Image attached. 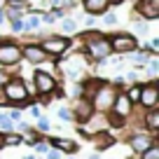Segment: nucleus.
Wrapping results in <instances>:
<instances>
[{
    "mask_svg": "<svg viewBox=\"0 0 159 159\" xmlns=\"http://www.w3.org/2000/svg\"><path fill=\"white\" fill-rule=\"evenodd\" d=\"M145 126H148L150 134H157L159 131V110L157 108H152V110L145 112Z\"/></svg>",
    "mask_w": 159,
    "mask_h": 159,
    "instance_id": "18",
    "label": "nucleus"
},
{
    "mask_svg": "<svg viewBox=\"0 0 159 159\" xmlns=\"http://www.w3.org/2000/svg\"><path fill=\"white\" fill-rule=\"evenodd\" d=\"M124 94H126V98L136 105V103H138V98H140V84H134L129 91H124Z\"/></svg>",
    "mask_w": 159,
    "mask_h": 159,
    "instance_id": "25",
    "label": "nucleus"
},
{
    "mask_svg": "<svg viewBox=\"0 0 159 159\" xmlns=\"http://www.w3.org/2000/svg\"><path fill=\"white\" fill-rule=\"evenodd\" d=\"M10 24H12V30H14V33H21V30H24V21H21V16H19V19H10Z\"/></svg>",
    "mask_w": 159,
    "mask_h": 159,
    "instance_id": "31",
    "label": "nucleus"
},
{
    "mask_svg": "<svg viewBox=\"0 0 159 159\" xmlns=\"http://www.w3.org/2000/svg\"><path fill=\"white\" fill-rule=\"evenodd\" d=\"M110 2V7H117V5H122V0H108Z\"/></svg>",
    "mask_w": 159,
    "mask_h": 159,
    "instance_id": "39",
    "label": "nucleus"
},
{
    "mask_svg": "<svg viewBox=\"0 0 159 159\" xmlns=\"http://www.w3.org/2000/svg\"><path fill=\"white\" fill-rule=\"evenodd\" d=\"M2 91H5L7 96V103H26L28 101V87H26V82L21 77H10L5 82V87H2Z\"/></svg>",
    "mask_w": 159,
    "mask_h": 159,
    "instance_id": "4",
    "label": "nucleus"
},
{
    "mask_svg": "<svg viewBox=\"0 0 159 159\" xmlns=\"http://www.w3.org/2000/svg\"><path fill=\"white\" fill-rule=\"evenodd\" d=\"M24 59L16 42H0V66H16Z\"/></svg>",
    "mask_w": 159,
    "mask_h": 159,
    "instance_id": "9",
    "label": "nucleus"
},
{
    "mask_svg": "<svg viewBox=\"0 0 159 159\" xmlns=\"http://www.w3.org/2000/svg\"><path fill=\"white\" fill-rule=\"evenodd\" d=\"M33 145H35V150H38L40 154H47V152H49V145L42 143V140H40V143H33Z\"/></svg>",
    "mask_w": 159,
    "mask_h": 159,
    "instance_id": "32",
    "label": "nucleus"
},
{
    "mask_svg": "<svg viewBox=\"0 0 159 159\" xmlns=\"http://www.w3.org/2000/svg\"><path fill=\"white\" fill-rule=\"evenodd\" d=\"M61 68H63V73L68 75L70 80H75V82H82V80H84L87 59H84L82 54H73V56H68V59L61 63Z\"/></svg>",
    "mask_w": 159,
    "mask_h": 159,
    "instance_id": "6",
    "label": "nucleus"
},
{
    "mask_svg": "<svg viewBox=\"0 0 159 159\" xmlns=\"http://www.w3.org/2000/svg\"><path fill=\"white\" fill-rule=\"evenodd\" d=\"M108 42H110V49L115 54H122V56L138 49V38L131 35V33H115V35L108 38Z\"/></svg>",
    "mask_w": 159,
    "mask_h": 159,
    "instance_id": "5",
    "label": "nucleus"
},
{
    "mask_svg": "<svg viewBox=\"0 0 159 159\" xmlns=\"http://www.w3.org/2000/svg\"><path fill=\"white\" fill-rule=\"evenodd\" d=\"M0 129H2V131H10V134H12V129H14V122L7 117V112H0Z\"/></svg>",
    "mask_w": 159,
    "mask_h": 159,
    "instance_id": "24",
    "label": "nucleus"
},
{
    "mask_svg": "<svg viewBox=\"0 0 159 159\" xmlns=\"http://www.w3.org/2000/svg\"><path fill=\"white\" fill-rule=\"evenodd\" d=\"M0 148H5V136L0 134Z\"/></svg>",
    "mask_w": 159,
    "mask_h": 159,
    "instance_id": "41",
    "label": "nucleus"
},
{
    "mask_svg": "<svg viewBox=\"0 0 159 159\" xmlns=\"http://www.w3.org/2000/svg\"><path fill=\"white\" fill-rule=\"evenodd\" d=\"M10 80V75L5 73V70H0V87H5V82Z\"/></svg>",
    "mask_w": 159,
    "mask_h": 159,
    "instance_id": "36",
    "label": "nucleus"
},
{
    "mask_svg": "<svg viewBox=\"0 0 159 159\" xmlns=\"http://www.w3.org/2000/svg\"><path fill=\"white\" fill-rule=\"evenodd\" d=\"M110 112L117 115V117H122V119L131 117V112H134V103L126 98L124 91H117V96H115V103H112V108H110Z\"/></svg>",
    "mask_w": 159,
    "mask_h": 159,
    "instance_id": "11",
    "label": "nucleus"
},
{
    "mask_svg": "<svg viewBox=\"0 0 159 159\" xmlns=\"http://www.w3.org/2000/svg\"><path fill=\"white\" fill-rule=\"evenodd\" d=\"M21 56H24L28 63H33V66H42L49 56L42 52V47L40 45H26L24 49H21Z\"/></svg>",
    "mask_w": 159,
    "mask_h": 159,
    "instance_id": "13",
    "label": "nucleus"
},
{
    "mask_svg": "<svg viewBox=\"0 0 159 159\" xmlns=\"http://www.w3.org/2000/svg\"><path fill=\"white\" fill-rule=\"evenodd\" d=\"M59 119H63V122H73V110H70V108H59Z\"/></svg>",
    "mask_w": 159,
    "mask_h": 159,
    "instance_id": "28",
    "label": "nucleus"
},
{
    "mask_svg": "<svg viewBox=\"0 0 159 159\" xmlns=\"http://www.w3.org/2000/svg\"><path fill=\"white\" fill-rule=\"evenodd\" d=\"M30 115H33L35 119H38V117H42V115H40V105H30Z\"/></svg>",
    "mask_w": 159,
    "mask_h": 159,
    "instance_id": "35",
    "label": "nucleus"
},
{
    "mask_svg": "<svg viewBox=\"0 0 159 159\" xmlns=\"http://www.w3.org/2000/svg\"><path fill=\"white\" fill-rule=\"evenodd\" d=\"M145 66H148V73L152 75V80H154V75L159 73V59H157V54H154V56H150Z\"/></svg>",
    "mask_w": 159,
    "mask_h": 159,
    "instance_id": "23",
    "label": "nucleus"
},
{
    "mask_svg": "<svg viewBox=\"0 0 159 159\" xmlns=\"http://www.w3.org/2000/svg\"><path fill=\"white\" fill-rule=\"evenodd\" d=\"M5 21H7L5 19V10H0V24H5Z\"/></svg>",
    "mask_w": 159,
    "mask_h": 159,
    "instance_id": "40",
    "label": "nucleus"
},
{
    "mask_svg": "<svg viewBox=\"0 0 159 159\" xmlns=\"http://www.w3.org/2000/svg\"><path fill=\"white\" fill-rule=\"evenodd\" d=\"M91 140H94L96 143V150H105V148H110V145H112V138H110L108 134H94V136H89Z\"/></svg>",
    "mask_w": 159,
    "mask_h": 159,
    "instance_id": "19",
    "label": "nucleus"
},
{
    "mask_svg": "<svg viewBox=\"0 0 159 159\" xmlns=\"http://www.w3.org/2000/svg\"><path fill=\"white\" fill-rule=\"evenodd\" d=\"M129 145H131V150H134L136 154H143L150 145H154V136H150V134H134L129 138Z\"/></svg>",
    "mask_w": 159,
    "mask_h": 159,
    "instance_id": "14",
    "label": "nucleus"
},
{
    "mask_svg": "<svg viewBox=\"0 0 159 159\" xmlns=\"http://www.w3.org/2000/svg\"><path fill=\"white\" fill-rule=\"evenodd\" d=\"M91 117H94V108H91V101L80 98L77 103H75V108H73V119H75V122H80V124H87Z\"/></svg>",
    "mask_w": 159,
    "mask_h": 159,
    "instance_id": "12",
    "label": "nucleus"
},
{
    "mask_svg": "<svg viewBox=\"0 0 159 159\" xmlns=\"http://www.w3.org/2000/svg\"><path fill=\"white\" fill-rule=\"evenodd\" d=\"M115 96H117V87L110 84V82H101L98 89L94 91V96L89 98L94 112H110V108L115 103Z\"/></svg>",
    "mask_w": 159,
    "mask_h": 159,
    "instance_id": "2",
    "label": "nucleus"
},
{
    "mask_svg": "<svg viewBox=\"0 0 159 159\" xmlns=\"http://www.w3.org/2000/svg\"><path fill=\"white\" fill-rule=\"evenodd\" d=\"M47 159H61V152L59 150H49V152H47Z\"/></svg>",
    "mask_w": 159,
    "mask_h": 159,
    "instance_id": "34",
    "label": "nucleus"
},
{
    "mask_svg": "<svg viewBox=\"0 0 159 159\" xmlns=\"http://www.w3.org/2000/svg\"><path fill=\"white\" fill-rule=\"evenodd\" d=\"M2 105H7V96H5V91H2V87H0V108Z\"/></svg>",
    "mask_w": 159,
    "mask_h": 159,
    "instance_id": "37",
    "label": "nucleus"
},
{
    "mask_svg": "<svg viewBox=\"0 0 159 159\" xmlns=\"http://www.w3.org/2000/svg\"><path fill=\"white\" fill-rule=\"evenodd\" d=\"M7 117H10L12 122H21V112H19V110H12V112H7Z\"/></svg>",
    "mask_w": 159,
    "mask_h": 159,
    "instance_id": "33",
    "label": "nucleus"
},
{
    "mask_svg": "<svg viewBox=\"0 0 159 159\" xmlns=\"http://www.w3.org/2000/svg\"><path fill=\"white\" fill-rule=\"evenodd\" d=\"M136 14H140V19L145 21L159 19V0H138L136 2Z\"/></svg>",
    "mask_w": 159,
    "mask_h": 159,
    "instance_id": "10",
    "label": "nucleus"
},
{
    "mask_svg": "<svg viewBox=\"0 0 159 159\" xmlns=\"http://www.w3.org/2000/svg\"><path fill=\"white\" fill-rule=\"evenodd\" d=\"M33 87H35V94H52V91L56 89V77L54 73H49V70H35L33 75Z\"/></svg>",
    "mask_w": 159,
    "mask_h": 159,
    "instance_id": "7",
    "label": "nucleus"
},
{
    "mask_svg": "<svg viewBox=\"0 0 159 159\" xmlns=\"http://www.w3.org/2000/svg\"><path fill=\"white\" fill-rule=\"evenodd\" d=\"M21 136L19 134H10V136H5V145H21Z\"/></svg>",
    "mask_w": 159,
    "mask_h": 159,
    "instance_id": "29",
    "label": "nucleus"
},
{
    "mask_svg": "<svg viewBox=\"0 0 159 159\" xmlns=\"http://www.w3.org/2000/svg\"><path fill=\"white\" fill-rule=\"evenodd\" d=\"M0 10H5V0H0Z\"/></svg>",
    "mask_w": 159,
    "mask_h": 159,
    "instance_id": "43",
    "label": "nucleus"
},
{
    "mask_svg": "<svg viewBox=\"0 0 159 159\" xmlns=\"http://www.w3.org/2000/svg\"><path fill=\"white\" fill-rule=\"evenodd\" d=\"M101 16H103V24L105 26H117V21H119V16L117 14H115V12H105V14H101Z\"/></svg>",
    "mask_w": 159,
    "mask_h": 159,
    "instance_id": "27",
    "label": "nucleus"
},
{
    "mask_svg": "<svg viewBox=\"0 0 159 159\" xmlns=\"http://www.w3.org/2000/svg\"><path fill=\"white\" fill-rule=\"evenodd\" d=\"M70 159H73V157H70Z\"/></svg>",
    "mask_w": 159,
    "mask_h": 159,
    "instance_id": "45",
    "label": "nucleus"
},
{
    "mask_svg": "<svg viewBox=\"0 0 159 159\" xmlns=\"http://www.w3.org/2000/svg\"><path fill=\"white\" fill-rule=\"evenodd\" d=\"M131 28H134V33L131 35H136V38H138V35H148V30H150V24L145 19H134V24H131Z\"/></svg>",
    "mask_w": 159,
    "mask_h": 159,
    "instance_id": "20",
    "label": "nucleus"
},
{
    "mask_svg": "<svg viewBox=\"0 0 159 159\" xmlns=\"http://www.w3.org/2000/svg\"><path fill=\"white\" fill-rule=\"evenodd\" d=\"M138 103L143 105L145 110H152V108H157V103H159V87H157V82H148V84H140V98H138Z\"/></svg>",
    "mask_w": 159,
    "mask_h": 159,
    "instance_id": "8",
    "label": "nucleus"
},
{
    "mask_svg": "<svg viewBox=\"0 0 159 159\" xmlns=\"http://www.w3.org/2000/svg\"><path fill=\"white\" fill-rule=\"evenodd\" d=\"M80 40H82V45H84V54L89 56L91 61L103 63V66L108 63V56L112 54V49H110L108 35H105L103 30L89 28V30H84V33L80 35Z\"/></svg>",
    "mask_w": 159,
    "mask_h": 159,
    "instance_id": "1",
    "label": "nucleus"
},
{
    "mask_svg": "<svg viewBox=\"0 0 159 159\" xmlns=\"http://www.w3.org/2000/svg\"><path fill=\"white\" fill-rule=\"evenodd\" d=\"M126 77H129L131 82H136V80H138V73H129V75H126Z\"/></svg>",
    "mask_w": 159,
    "mask_h": 159,
    "instance_id": "38",
    "label": "nucleus"
},
{
    "mask_svg": "<svg viewBox=\"0 0 159 159\" xmlns=\"http://www.w3.org/2000/svg\"><path fill=\"white\" fill-rule=\"evenodd\" d=\"M82 10L87 14L96 16V14H105L110 10V2L108 0H82Z\"/></svg>",
    "mask_w": 159,
    "mask_h": 159,
    "instance_id": "15",
    "label": "nucleus"
},
{
    "mask_svg": "<svg viewBox=\"0 0 159 159\" xmlns=\"http://www.w3.org/2000/svg\"><path fill=\"white\" fill-rule=\"evenodd\" d=\"M80 24L75 19H70V16H66V19H61V30H63V35H70V33H77Z\"/></svg>",
    "mask_w": 159,
    "mask_h": 159,
    "instance_id": "21",
    "label": "nucleus"
},
{
    "mask_svg": "<svg viewBox=\"0 0 159 159\" xmlns=\"http://www.w3.org/2000/svg\"><path fill=\"white\" fill-rule=\"evenodd\" d=\"M47 7L59 10V12H66L68 7H73V0H47Z\"/></svg>",
    "mask_w": 159,
    "mask_h": 159,
    "instance_id": "22",
    "label": "nucleus"
},
{
    "mask_svg": "<svg viewBox=\"0 0 159 159\" xmlns=\"http://www.w3.org/2000/svg\"><path fill=\"white\" fill-rule=\"evenodd\" d=\"M40 47L49 59H59L73 47V40H68V35H49V38H45L40 42Z\"/></svg>",
    "mask_w": 159,
    "mask_h": 159,
    "instance_id": "3",
    "label": "nucleus"
},
{
    "mask_svg": "<svg viewBox=\"0 0 159 159\" xmlns=\"http://www.w3.org/2000/svg\"><path fill=\"white\" fill-rule=\"evenodd\" d=\"M140 159H159V148H157V143L150 145V148L145 150L143 154H140Z\"/></svg>",
    "mask_w": 159,
    "mask_h": 159,
    "instance_id": "26",
    "label": "nucleus"
},
{
    "mask_svg": "<svg viewBox=\"0 0 159 159\" xmlns=\"http://www.w3.org/2000/svg\"><path fill=\"white\" fill-rule=\"evenodd\" d=\"M89 159H101V154H98V152H94V154H91Z\"/></svg>",
    "mask_w": 159,
    "mask_h": 159,
    "instance_id": "42",
    "label": "nucleus"
},
{
    "mask_svg": "<svg viewBox=\"0 0 159 159\" xmlns=\"http://www.w3.org/2000/svg\"><path fill=\"white\" fill-rule=\"evenodd\" d=\"M49 145L54 150H59V152H77V145L73 143V140H68V138H52L49 140Z\"/></svg>",
    "mask_w": 159,
    "mask_h": 159,
    "instance_id": "17",
    "label": "nucleus"
},
{
    "mask_svg": "<svg viewBox=\"0 0 159 159\" xmlns=\"http://www.w3.org/2000/svg\"><path fill=\"white\" fill-rule=\"evenodd\" d=\"M21 21H24V30L26 33H38V30L42 28L40 12H26V14L21 16Z\"/></svg>",
    "mask_w": 159,
    "mask_h": 159,
    "instance_id": "16",
    "label": "nucleus"
},
{
    "mask_svg": "<svg viewBox=\"0 0 159 159\" xmlns=\"http://www.w3.org/2000/svg\"><path fill=\"white\" fill-rule=\"evenodd\" d=\"M24 159H35V157H33V154H26V157H24Z\"/></svg>",
    "mask_w": 159,
    "mask_h": 159,
    "instance_id": "44",
    "label": "nucleus"
},
{
    "mask_svg": "<svg viewBox=\"0 0 159 159\" xmlns=\"http://www.w3.org/2000/svg\"><path fill=\"white\" fill-rule=\"evenodd\" d=\"M49 129H52L49 119H47V117H38V131H42V134H45V131H49Z\"/></svg>",
    "mask_w": 159,
    "mask_h": 159,
    "instance_id": "30",
    "label": "nucleus"
}]
</instances>
